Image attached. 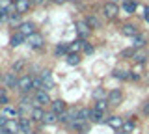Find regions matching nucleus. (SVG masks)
I'll return each mask as SVG.
<instances>
[{"label": "nucleus", "mask_w": 149, "mask_h": 134, "mask_svg": "<svg viewBox=\"0 0 149 134\" xmlns=\"http://www.w3.org/2000/svg\"><path fill=\"white\" fill-rule=\"evenodd\" d=\"M17 87L21 91H30V90H34V78H32L30 75H24V76H21L19 78V84H17Z\"/></svg>", "instance_id": "obj_1"}, {"label": "nucleus", "mask_w": 149, "mask_h": 134, "mask_svg": "<svg viewBox=\"0 0 149 134\" xmlns=\"http://www.w3.org/2000/svg\"><path fill=\"white\" fill-rule=\"evenodd\" d=\"M19 132H21V123L15 121V119H9L6 127L0 131V134H19Z\"/></svg>", "instance_id": "obj_2"}, {"label": "nucleus", "mask_w": 149, "mask_h": 134, "mask_svg": "<svg viewBox=\"0 0 149 134\" xmlns=\"http://www.w3.org/2000/svg\"><path fill=\"white\" fill-rule=\"evenodd\" d=\"M77 117H78V110H67V112H63L62 115H60V121L67 123V125H73L74 121H77Z\"/></svg>", "instance_id": "obj_3"}, {"label": "nucleus", "mask_w": 149, "mask_h": 134, "mask_svg": "<svg viewBox=\"0 0 149 134\" xmlns=\"http://www.w3.org/2000/svg\"><path fill=\"white\" fill-rule=\"evenodd\" d=\"M26 43L30 49H41L43 47V37L39 34H32L30 37H26Z\"/></svg>", "instance_id": "obj_4"}, {"label": "nucleus", "mask_w": 149, "mask_h": 134, "mask_svg": "<svg viewBox=\"0 0 149 134\" xmlns=\"http://www.w3.org/2000/svg\"><path fill=\"white\" fill-rule=\"evenodd\" d=\"M118 13H119V8L116 6L114 2H106V4H104V17H108V19H114Z\"/></svg>", "instance_id": "obj_5"}, {"label": "nucleus", "mask_w": 149, "mask_h": 134, "mask_svg": "<svg viewBox=\"0 0 149 134\" xmlns=\"http://www.w3.org/2000/svg\"><path fill=\"white\" fill-rule=\"evenodd\" d=\"M90 24H88L86 21H78L77 22V32H78V35H80V39H84V37H88L90 35Z\"/></svg>", "instance_id": "obj_6"}, {"label": "nucleus", "mask_w": 149, "mask_h": 134, "mask_svg": "<svg viewBox=\"0 0 149 134\" xmlns=\"http://www.w3.org/2000/svg\"><path fill=\"white\" fill-rule=\"evenodd\" d=\"M52 101H50V97L49 93H47L45 90H41V91H37L36 93V104L37 106H43V104H50Z\"/></svg>", "instance_id": "obj_7"}, {"label": "nucleus", "mask_w": 149, "mask_h": 134, "mask_svg": "<svg viewBox=\"0 0 149 134\" xmlns=\"http://www.w3.org/2000/svg\"><path fill=\"white\" fill-rule=\"evenodd\" d=\"M19 34H22L24 37H30L32 34H36V26L32 24V22H22V24L19 26Z\"/></svg>", "instance_id": "obj_8"}, {"label": "nucleus", "mask_w": 149, "mask_h": 134, "mask_svg": "<svg viewBox=\"0 0 149 134\" xmlns=\"http://www.w3.org/2000/svg\"><path fill=\"white\" fill-rule=\"evenodd\" d=\"M121 99H123V95H121V91L119 90H112L110 93H108V103L112 106H118L121 103Z\"/></svg>", "instance_id": "obj_9"}, {"label": "nucleus", "mask_w": 149, "mask_h": 134, "mask_svg": "<svg viewBox=\"0 0 149 134\" xmlns=\"http://www.w3.org/2000/svg\"><path fill=\"white\" fill-rule=\"evenodd\" d=\"M50 112L62 115V114L65 112V103H63L62 99H58V101H54V103H50Z\"/></svg>", "instance_id": "obj_10"}, {"label": "nucleus", "mask_w": 149, "mask_h": 134, "mask_svg": "<svg viewBox=\"0 0 149 134\" xmlns=\"http://www.w3.org/2000/svg\"><path fill=\"white\" fill-rule=\"evenodd\" d=\"M2 115H6L8 119H15V117L21 115V112H19V108H13V106H4Z\"/></svg>", "instance_id": "obj_11"}, {"label": "nucleus", "mask_w": 149, "mask_h": 134, "mask_svg": "<svg viewBox=\"0 0 149 134\" xmlns=\"http://www.w3.org/2000/svg\"><path fill=\"white\" fill-rule=\"evenodd\" d=\"M121 32H123L125 35H129V37H136L138 35V28L134 24H130V22H127V24H123V28H121Z\"/></svg>", "instance_id": "obj_12"}, {"label": "nucleus", "mask_w": 149, "mask_h": 134, "mask_svg": "<svg viewBox=\"0 0 149 134\" xmlns=\"http://www.w3.org/2000/svg\"><path fill=\"white\" fill-rule=\"evenodd\" d=\"M4 82H6L8 87H15L19 84V78L15 76V73H6L4 75Z\"/></svg>", "instance_id": "obj_13"}, {"label": "nucleus", "mask_w": 149, "mask_h": 134, "mask_svg": "<svg viewBox=\"0 0 149 134\" xmlns=\"http://www.w3.org/2000/svg\"><path fill=\"white\" fill-rule=\"evenodd\" d=\"M41 80H43V90H50V87H52V76H50V71L41 73Z\"/></svg>", "instance_id": "obj_14"}, {"label": "nucleus", "mask_w": 149, "mask_h": 134, "mask_svg": "<svg viewBox=\"0 0 149 134\" xmlns=\"http://www.w3.org/2000/svg\"><path fill=\"white\" fill-rule=\"evenodd\" d=\"M58 121H60V115L54 114V112H47L45 117H43V123L45 125H54V123H58Z\"/></svg>", "instance_id": "obj_15"}, {"label": "nucleus", "mask_w": 149, "mask_h": 134, "mask_svg": "<svg viewBox=\"0 0 149 134\" xmlns=\"http://www.w3.org/2000/svg\"><path fill=\"white\" fill-rule=\"evenodd\" d=\"M67 49H69V54H78V50L84 49V41L78 39V41H74V43H69Z\"/></svg>", "instance_id": "obj_16"}, {"label": "nucleus", "mask_w": 149, "mask_h": 134, "mask_svg": "<svg viewBox=\"0 0 149 134\" xmlns=\"http://www.w3.org/2000/svg\"><path fill=\"white\" fill-rule=\"evenodd\" d=\"M91 97L95 101H104V99H108V95H106V91L102 90V87H95L93 90V93H91Z\"/></svg>", "instance_id": "obj_17"}, {"label": "nucleus", "mask_w": 149, "mask_h": 134, "mask_svg": "<svg viewBox=\"0 0 149 134\" xmlns=\"http://www.w3.org/2000/svg\"><path fill=\"white\" fill-rule=\"evenodd\" d=\"M32 2H28V0H15V8H17V13H24L28 8H30Z\"/></svg>", "instance_id": "obj_18"}, {"label": "nucleus", "mask_w": 149, "mask_h": 134, "mask_svg": "<svg viewBox=\"0 0 149 134\" xmlns=\"http://www.w3.org/2000/svg\"><path fill=\"white\" fill-rule=\"evenodd\" d=\"M123 119H121V117H118V115H112V117H108V125H110V127L112 128H121V127H123Z\"/></svg>", "instance_id": "obj_19"}, {"label": "nucleus", "mask_w": 149, "mask_h": 134, "mask_svg": "<svg viewBox=\"0 0 149 134\" xmlns=\"http://www.w3.org/2000/svg\"><path fill=\"white\" fill-rule=\"evenodd\" d=\"M146 58H147L146 50H143V49H140L138 52H134V56H132V62H134V63H143V62H146Z\"/></svg>", "instance_id": "obj_20"}, {"label": "nucleus", "mask_w": 149, "mask_h": 134, "mask_svg": "<svg viewBox=\"0 0 149 134\" xmlns=\"http://www.w3.org/2000/svg\"><path fill=\"white\" fill-rule=\"evenodd\" d=\"M132 47L134 49H143L146 47V37H143V35H136V37H132Z\"/></svg>", "instance_id": "obj_21"}, {"label": "nucleus", "mask_w": 149, "mask_h": 134, "mask_svg": "<svg viewBox=\"0 0 149 134\" xmlns=\"http://www.w3.org/2000/svg\"><path fill=\"white\" fill-rule=\"evenodd\" d=\"M30 117L34 119V121H43V117H45V112L39 108V106H37V108H34V110H32V115H30Z\"/></svg>", "instance_id": "obj_22"}, {"label": "nucleus", "mask_w": 149, "mask_h": 134, "mask_svg": "<svg viewBox=\"0 0 149 134\" xmlns=\"http://www.w3.org/2000/svg\"><path fill=\"white\" fill-rule=\"evenodd\" d=\"M108 99H104V101H97V104H95V108H93V110H97V112H102V114H104L106 112V110H108Z\"/></svg>", "instance_id": "obj_23"}, {"label": "nucleus", "mask_w": 149, "mask_h": 134, "mask_svg": "<svg viewBox=\"0 0 149 134\" xmlns=\"http://www.w3.org/2000/svg\"><path fill=\"white\" fill-rule=\"evenodd\" d=\"M102 117H104V114L102 112H97V110H91V121L93 123H102Z\"/></svg>", "instance_id": "obj_24"}, {"label": "nucleus", "mask_w": 149, "mask_h": 134, "mask_svg": "<svg viewBox=\"0 0 149 134\" xmlns=\"http://www.w3.org/2000/svg\"><path fill=\"white\" fill-rule=\"evenodd\" d=\"M19 123H21V132L22 134H28V132H30V121H28V117H22Z\"/></svg>", "instance_id": "obj_25"}, {"label": "nucleus", "mask_w": 149, "mask_h": 134, "mask_svg": "<svg viewBox=\"0 0 149 134\" xmlns=\"http://www.w3.org/2000/svg\"><path fill=\"white\" fill-rule=\"evenodd\" d=\"M22 39H24V35H22V34H17V35H13V37L9 39V45H11V47H19V45L22 43Z\"/></svg>", "instance_id": "obj_26"}, {"label": "nucleus", "mask_w": 149, "mask_h": 134, "mask_svg": "<svg viewBox=\"0 0 149 134\" xmlns=\"http://www.w3.org/2000/svg\"><path fill=\"white\" fill-rule=\"evenodd\" d=\"M24 67H26V62H24V60H17V62H15V63L11 65L13 73H19V71H22Z\"/></svg>", "instance_id": "obj_27"}, {"label": "nucleus", "mask_w": 149, "mask_h": 134, "mask_svg": "<svg viewBox=\"0 0 149 134\" xmlns=\"http://www.w3.org/2000/svg\"><path fill=\"white\" fill-rule=\"evenodd\" d=\"M134 127H136V121H125L123 123V127H121V131H123V132H132L134 131Z\"/></svg>", "instance_id": "obj_28"}, {"label": "nucleus", "mask_w": 149, "mask_h": 134, "mask_svg": "<svg viewBox=\"0 0 149 134\" xmlns=\"http://www.w3.org/2000/svg\"><path fill=\"white\" fill-rule=\"evenodd\" d=\"M67 63L69 65H78L80 63V56L78 54H67Z\"/></svg>", "instance_id": "obj_29"}, {"label": "nucleus", "mask_w": 149, "mask_h": 134, "mask_svg": "<svg viewBox=\"0 0 149 134\" xmlns=\"http://www.w3.org/2000/svg\"><path fill=\"white\" fill-rule=\"evenodd\" d=\"M123 8H125V11H129V13H134V10H136V2H130V0H127V2L123 4Z\"/></svg>", "instance_id": "obj_30"}, {"label": "nucleus", "mask_w": 149, "mask_h": 134, "mask_svg": "<svg viewBox=\"0 0 149 134\" xmlns=\"http://www.w3.org/2000/svg\"><path fill=\"white\" fill-rule=\"evenodd\" d=\"M9 22L11 24H19L21 26L22 22H21V13H13V15H9Z\"/></svg>", "instance_id": "obj_31"}, {"label": "nucleus", "mask_w": 149, "mask_h": 134, "mask_svg": "<svg viewBox=\"0 0 149 134\" xmlns=\"http://www.w3.org/2000/svg\"><path fill=\"white\" fill-rule=\"evenodd\" d=\"M114 76L119 78V80H125V78H129L127 73H125V71H119V69H116V71H114Z\"/></svg>", "instance_id": "obj_32"}, {"label": "nucleus", "mask_w": 149, "mask_h": 134, "mask_svg": "<svg viewBox=\"0 0 149 134\" xmlns=\"http://www.w3.org/2000/svg\"><path fill=\"white\" fill-rule=\"evenodd\" d=\"M63 52H69V49H67V45L65 43H62V45H58V47H56V54H63Z\"/></svg>", "instance_id": "obj_33"}, {"label": "nucleus", "mask_w": 149, "mask_h": 134, "mask_svg": "<svg viewBox=\"0 0 149 134\" xmlns=\"http://www.w3.org/2000/svg\"><path fill=\"white\" fill-rule=\"evenodd\" d=\"M86 22L90 24V28H91V26H93V28H97V26H99V21H97L95 17H90V19H88Z\"/></svg>", "instance_id": "obj_34"}, {"label": "nucleus", "mask_w": 149, "mask_h": 134, "mask_svg": "<svg viewBox=\"0 0 149 134\" xmlns=\"http://www.w3.org/2000/svg\"><path fill=\"white\" fill-rule=\"evenodd\" d=\"M6 19H9V13L4 8H0V21H6Z\"/></svg>", "instance_id": "obj_35"}, {"label": "nucleus", "mask_w": 149, "mask_h": 134, "mask_svg": "<svg viewBox=\"0 0 149 134\" xmlns=\"http://www.w3.org/2000/svg\"><path fill=\"white\" fill-rule=\"evenodd\" d=\"M8 121H9V119L6 117V115H0V131H2V128L6 127V123H8Z\"/></svg>", "instance_id": "obj_36"}, {"label": "nucleus", "mask_w": 149, "mask_h": 134, "mask_svg": "<svg viewBox=\"0 0 149 134\" xmlns=\"http://www.w3.org/2000/svg\"><path fill=\"white\" fill-rule=\"evenodd\" d=\"M84 50H86L88 54H91L93 52V47H91V45H88V43H84Z\"/></svg>", "instance_id": "obj_37"}, {"label": "nucleus", "mask_w": 149, "mask_h": 134, "mask_svg": "<svg viewBox=\"0 0 149 134\" xmlns=\"http://www.w3.org/2000/svg\"><path fill=\"white\" fill-rule=\"evenodd\" d=\"M143 114H149V103L143 104Z\"/></svg>", "instance_id": "obj_38"}, {"label": "nucleus", "mask_w": 149, "mask_h": 134, "mask_svg": "<svg viewBox=\"0 0 149 134\" xmlns=\"http://www.w3.org/2000/svg\"><path fill=\"white\" fill-rule=\"evenodd\" d=\"M34 2H36V4H45L47 0H34Z\"/></svg>", "instance_id": "obj_39"}, {"label": "nucleus", "mask_w": 149, "mask_h": 134, "mask_svg": "<svg viewBox=\"0 0 149 134\" xmlns=\"http://www.w3.org/2000/svg\"><path fill=\"white\" fill-rule=\"evenodd\" d=\"M69 2H78V0H69Z\"/></svg>", "instance_id": "obj_40"}, {"label": "nucleus", "mask_w": 149, "mask_h": 134, "mask_svg": "<svg viewBox=\"0 0 149 134\" xmlns=\"http://www.w3.org/2000/svg\"><path fill=\"white\" fill-rule=\"evenodd\" d=\"M119 134H127V132H123V131H121V132H119Z\"/></svg>", "instance_id": "obj_41"}, {"label": "nucleus", "mask_w": 149, "mask_h": 134, "mask_svg": "<svg viewBox=\"0 0 149 134\" xmlns=\"http://www.w3.org/2000/svg\"><path fill=\"white\" fill-rule=\"evenodd\" d=\"M28 2H34V0H28Z\"/></svg>", "instance_id": "obj_42"}]
</instances>
